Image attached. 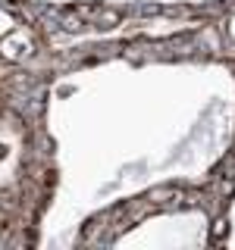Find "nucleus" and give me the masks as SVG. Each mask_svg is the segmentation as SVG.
Returning a JSON list of instances; mask_svg holds the SVG:
<instances>
[{"label":"nucleus","mask_w":235,"mask_h":250,"mask_svg":"<svg viewBox=\"0 0 235 250\" xmlns=\"http://www.w3.org/2000/svg\"><path fill=\"white\" fill-rule=\"evenodd\" d=\"M119 22H122V13L119 10H110V6H94L88 25H94V28H116Z\"/></svg>","instance_id":"1"},{"label":"nucleus","mask_w":235,"mask_h":250,"mask_svg":"<svg viewBox=\"0 0 235 250\" xmlns=\"http://www.w3.org/2000/svg\"><path fill=\"white\" fill-rule=\"evenodd\" d=\"M223 231H229V222L216 219V225H213V241H219V234H223Z\"/></svg>","instance_id":"2"}]
</instances>
